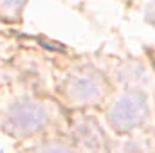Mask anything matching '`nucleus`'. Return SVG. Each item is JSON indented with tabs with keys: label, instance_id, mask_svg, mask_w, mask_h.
Instances as JSON below:
<instances>
[{
	"label": "nucleus",
	"instance_id": "f257e3e1",
	"mask_svg": "<svg viewBox=\"0 0 155 153\" xmlns=\"http://www.w3.org/2000/svg\"><path fill=\"white\" fill-rule=\"evenodd\" d=\"M49 122L47 108L36 101H16L2 114V128L13 137H27L38 133Z\"/></svg>",
	"mask_w": 155,
	"mask_h": 153
},
{
	"label": "nucleus",
	"instance_id": "f03ea898",
	"mask_svg": "<svg viewBox=\"0 0 155 153\" xmlns=\"http://www.w3.org/2000/svg\"><path fill=\"white\" fill-rule=\"evenodd\" d=\"M146 117V103L141 94H124L110 108V124L117 132H128L135 128Z\"/></svg>",
	"mask_w": 155,
	"mask_h": 153
},
{
	"label": "nucleus",
	"instance_id": "7ed1b4c3",
	"mask_svg": "<svg viewBox=\"0 0 155 153\" xmlns=\"http://www.w3.org/2000/svg\"><path fill=\"white\" fill-rule=\"evenodd\" d=\"M67 94L76 103H94L101 99L103 83L92 72H79L67 81Z\"/></svg>",
	"mask_w": 155,
	"mask_h": 153
},
{
	"label": "nucleus",
	"instance_id": "20e7f679",
	"mask_svg": "<svg viewBox=\"0 0 155 153\" xmlns=\"http://www.w3.org/2000/svg\"><path fill=\"white\" fill-rule=\"evenodd\" d=\"M27 0H0V13L4 16H15L22 11Z\"/></svg>",
	"mask_w": 155,
	"mask_h": 153
},
{
	"label": "nucleus",
	"instance_id": "39448f33",
	"mask_svg": "<svg viewBox=\"0 0 155 153\" xmlns=\"http://www.w3.org/2000/svg\"><path fill=\"white\" fill-rule=\"evenodd\" d=\"M31 153H76V151H72V150H69V148H65V146H56V144H52V146L36 148V150H33Z\"/></svg>",
	"mask_w": 155,
	"mask_h": 153
},
{
	"label": "nucleus",
	"instance_id": "423d86ee",
	"mask_svg": "<svg viewBox=\"0 0 155 153\" xmlns=\"http://www.w3.org/2000/svg\"><path fill=\"white\" fill-rule=\"evenodd\" d=\"M0 153H4V151H2V150H0Z\"/></svg>",
	"mask_w": 155,
	"mask_h": 153
}]
</instances>
